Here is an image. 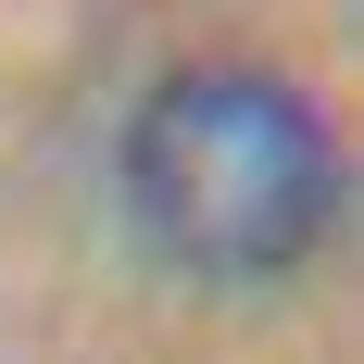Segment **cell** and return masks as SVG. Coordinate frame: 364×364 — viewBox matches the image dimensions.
Returning a JSON list of instances; mask_svg holds the SVG:
<instances>
[{
    "label": "cell",
    "mask_w": 364,
    "mask_h": 364,
    "mask_svg": "<svg viewBox=\"0 0 364 364\" xmlns=\"http://www.w3.org/2000/svg\"><path fill=\"white\" fill-rule=\"evenodd\" d=\"M113 214L188 289H277L339 226V139L277 63H176L113 139Z\"/></svg>",
    "instance_id": "1"
}]
</instances>
